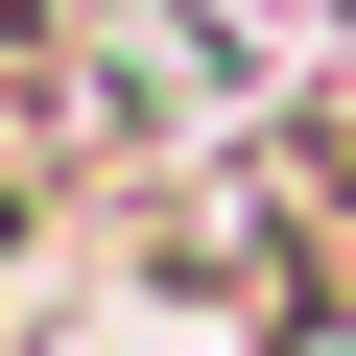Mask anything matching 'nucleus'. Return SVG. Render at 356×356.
Segmentation results:
<instances>
[{"label": "nucleus", "instance_id": "obj_2", "mask_svg": "<svg viewBox=\"0 0 356 356\" xmlns=\"http://www.w3.org/2000/svg\"><path fill=\"white\" fill-rule=\"evenodd\" d=\"M261 356H356V309H332V285H309V309H285V332H261Z\"/></svg>", "mask_w": 356, "mask_h": 356}, {"label": "nucleus", "instance_id": "obj_1", "mask_svg": "<svg viewBox=\"0 0 356 356\" xmlns=\"http://www.w3.org/2000/svg\"><path fill=\"white\" fill-rule=\"evenodd\" d=\"M261 238H285L309 285H356V72H332V95L261 143Z\"/></svg>", "mask_w": 356, "mask_h": 356}]
</instances>
